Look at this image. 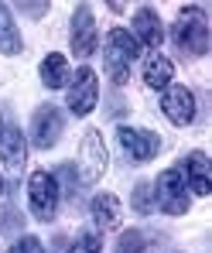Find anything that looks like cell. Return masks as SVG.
Wrapping results in <instances>:
<instances>
[{"mask_svg": "<svg viewBox=\"0 0 212 253\" xmlns=\"http://www.w3.org/2000/svg\"><path fill=\"white\" fill-rule=\"evenodd\" d=\"M72 51L79 55V58H89V55H96V44H99V31H96V17H92V10L89 7H76V14H72Z\"/></svg>", "mask_w": 212, "mask_h": 253, "instance_id": "9", "label": "cell"}, {"mask_svg": "<svg viewBox=\"0 0 212 253\" xmlns=\"http://www.w3.org/2000/svg\"><path fill=\"white\" fill-rule=\"evenodd\" d=\"M10 253H44V247H42L38 236H21V240L10 247Z\"/></svg>", "mask_w": 212, "mask_h": 253, "instance_id": "21", "label": "cell"}, {"mask_svg": "<svg viewBox=\"0 0 212 253\" xmlns=\"http://www.w3.org/2000/svg\"><path fill=\"white\" fill-rule=\"evenodd\" d=\"M0 51L3 55H17L21 51V31L14 24V14L7 3H0Z\"/></svg>", "mask_w": 212, "mask_h": 253, "instance_id": "17", "label": "cell"}, {"mask_svg": "<svg viewBox=\"0 0 212 253\" xmlns=\"http://www.w3.org/2000/svg\"><path fill=\"white\" fill-rule=\"evenodd\" d=\"M133 31H137V38L133 42L144 44V48H161L165 42V28H161V17H158V10H151V7H140L137 14H133Z\"/></svg>", "mask_w": 212, "mask_h": 253, "instance_id": "12", "label": "cell"}, {"mask_svg": "<svg viewBox=\"0 0 212 253\" xmlns=\"http://www.w3.org/2000/svg\"><path fill=\"white\" fill-rule=\"evenodd\" d=\"M21 10L31 17H42V14H48V3H21Z\"/></svg>", "mask_w": 212, "mask_h": 253, "instance_id": "23", "label": "cell"}, {"mask_svg": "<svg viewBox=\"0 0 212 253\" xmlns=\"http://www.w3.org/2000/svg\"><path fill=\"white\" fill-rule=\"evenodd\" d=\"M0 137H3V120H0Z\"/></svg>", "mask_w": 212, "mask_h": 253, "instance_id": "25", "label": "cell"}, {"mask_svg": "<svg viewBox=\"0 0 212 253\" xmlns=\"http://www.w3.org/2000/svg\"><path fill=\"white\" fill-rule=\"evenodd\" d=\"M58 199H62V192H58L55 174L35 171V174L28 178V206H31V212H35V219L51 222L55 212H58Z\"/></svg>", "mask_w": 212, "mask_h": 253, "instance_id": "4", "label": "cell"}, {"mask_svg": "<svg viewBox=\"0 0 212 253\" xmlns=\"http://www.w3.org/2000/svg\"><path fill=\"white\" fill-rule=\"evenodd\" d=\"M171 38L174 44L185 51V55H206L209 51V24H206V14L199 7H185L171 28Z\"/></svg>", "mask_w": 212, "mask_h": 253, "instance_id": "2", "label": "cell"}, {"mask_svg": "<svg viewBox=\"0 0 212 253\" xmlns=\"http://www.w3.org/2000/svg\"><path fill=\"white\" fill-rule=\"evenodd\" d=\"M96 99H99V79L92 69H79L69 83V110L76 117H85L96 110Z\"/></svg>", "mask_w": 212, "mask_h": 253, "instance_id": "7", "label": "cell"}, {"mask_svg": "<svg viewBox=\"0 0 212 253\" xmlns=\"http://www.w3.org/2000/svg\"><path fill=\"white\" fill-rule=\"evenodd\" d=\"M117 140H120L124 154H127L133 165H144V161H151V158L161 151V140H158V133H151V130H140V126H120Z\"/></svg>", "mask_w": 212, "mask_h": 253, "instance_id": "8", "label": "cell"}, {"mask_svg": "<svg viewBox=\"0 0 212 253\" xmlns=\"http://www.w3.org/2000/svg\"><path fill=\"white\" fill-rule=\"evenodd\" d=\"M171 79H174L171 58H165V55H151L147 65H144V83H147V89H168Z\"/></svg>", "mask_w": 212, "mask_h": 253, "instance_id": "15", "label": "cell"}, {"mask_svg": "<svg viewBox=\"0 0 212 253\" xmlns=\"http://www.w3.org/2000/svg\"><path fill=\"white\" fill-rule=\"evenodd\" d=\"M62 110L58 106H51V103H44L35 110V117H31V144L38 147V151H48V147H55L58 144V137H62Z\"/></svg>", "mask_w": 212, "mask_h": 253, "instance_id": "6", "label": "cell"}, {"mask_svg": "<svg viewBox=\"0 0 212 253\" xmlns=\"http://www.w3.org/2000/svg\"><path fill=\"white\" fill-rule=\"evenodd\" d=\"M161 110H165V117H168L174 126H188L195 120V96H192V89H185V85H168V89H165V99H161Z\"/></svg>", "mask_w": 212, "mask_h": 253, "instance_id": "10", "label": "cell"}, {"mask_svg": "<svg viewBox=\"0 0 212 253\" xmlns=\"http://www.w3.org/2000/svg\"><path fill=\"white\" fill-rule=\"evenodd\" d=\"M140 58V44L133 42V35L124 28H113L106 35V48H103V65L110 72V79L117 85H124L130 79V65Z\"/></svg>", "mask_w": 212, "mask_h": 253, "instance_id": "1", "label": "cell"}, {"mask_svg": "<svg viewBox=\"0 0 212 253\" xmlns=\"http://www.w3.org/2000/svg\"><path fill=\"white\" fill-rule=\"evenodd\" d=\"M0 154H3V168L10 174H21L24 161H28V140L21 133V126H3V137H0Z\"/></svg>", "mask_w": 212, "mask_h": 253, "instance_id": "11", "label": "cell"}, {"mask_svg": "<svg viewBox=\"0 0 212 253\" xmlns=\"http://www.w3.org/2000/svg\"><path fill=\"white\" fill-rule=\"evenodd\" d=\"M154 192V202L165 215H185L188 212V188H185V178L178 168H168L158 174V181L151 185Z\"/></svg>", "mask_w": 212, "mask_h": 253, "instance_id": "3", "label": "cell"}, {"mask_svg": "<svg viewBox=\"0 0 212 253\" xmlns=\"http://www.w3.org/2000/svg\"><path fill=\"white\" fill-rule=\"evenodd\" d=\"M106 161H110V154H106L103 133L99 130H85L83 144H79V161H76L79 178H83L85 185H96L103 178V171H106Z\"/></svg>", "mask_w": 212, "mask_h": 253, "instance_id": "5", "label": "cell"}, {"mask_svg": "<svg viewBox=\"0 0 212 253\" xmlns=\"http://www.w3.org/2000/svg\"><path fill=\"white\" fill-rule=\"evenodd\" d=\"M99 250H103V240L96 233H79L72 243V253H99Z\"/></svg>", "mask_w": 212, "mask_h": 253, "instance_id": "20", "label": "cell"}, {"mask_svg": "<svg viewBox=\"0 0 212 253\" xmlns=\"http://www.w3.org/2000/svg\"><path fill=\"white\" fill-rule=\"evenodd\" d=\"M117 253H147V236L140 229H127L117 240Z\"/></svg>", "mask_w": 212, "mask_h": 253, "instance_id": "18", "label": "cell"}, {"mask_svg": "<svg viewBox=\"0 0 212 253\" xmlns=\"http://www.w3.org/2000/svg\"><path fill=\"white\" fill-rule=\"evenodd\" d=\"M0 195H3V178H0Z\"/></svg>", "mask_w": 212, "mask_h": 253, "instance_id": "24", "label": "cell"}, {"mask_svg": "<svg viewBox=\"0 0 212 253\" xmlns=\"http://www.w3.org/2000/svg\"><path fill=\"white\" fill-rule=\"evenodd\" d=\"M42 83L48 89H62V85H69V62H65V55H58V51H51L48 58L42 62Z\"/></svg>", "mask_w": 212, "mask_h": 253, "instance_id": "16", "label": "cell"}, {"mask_svg": "<svg viewBox=\"0 0 212 253\" xmlns=\"http://www.w3.org/2000/svg\"><path fill=\"white\" fill-rule=\"evenodd\" d=\"M89 212H92V222H96L99 229H117L120 219H124V206H120V199H117V195H106V192L92 199Z\"/></svg>", "mask_w": 212, "mask_h": 253, "instance_id": "14", "label": "cell"}, {"mask_svg": "<svg viewBox=\"0 0 212 253\" xmlns=\"http://www.w3.org/2000/svg\"><path fill=\"white\" fill-rule=\"evenodd\" d=\"M21 222H24V219H21V212L10 206V209H7V219H3V229H7V233H14V229H17Z\"/></svg>", "mask_w": 212, "mask_h": 253, "instance_id": "22", "label": "cell"}, {"mask_svg": "<svg viewBox=\"0 0 212 253\" xmlns=\"http://www.w3.org/2000/svg\"><path fill=\"white\" fill-rule=\"evenodd\" d=\"M151 206H154V192H151V185H147V181H140V185L133 188V209L140 212V215H147Z\"/></svg>", "mask_w": 212, "mask_h": 253, "instance_id": "19", "label": "cell"}, {"mask_svg": "<svg viewBox=\"0 0 212 253\" xmlns=\"http://www.w3.org/2000/svg\"><path fill=\"white\" fill-rule=\"evenodd\" d=\"M181 178H188V188L195 192V195H209L212 192V165L209 158L202 154V151H192L188 158H185V174Z\"/></svg>", "mask_w": 212, "mask_h": 253, "instance_id": "13", "label": "cell"}]
</instances>
